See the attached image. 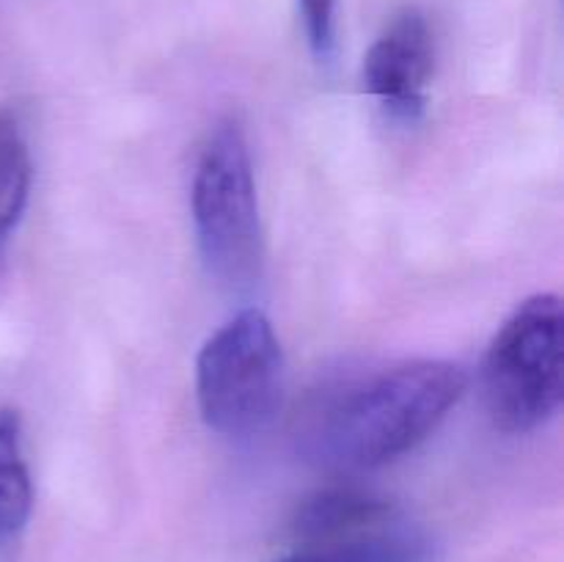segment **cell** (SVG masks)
Instances as JSON below:
<instances>
[{"label": "cell", "mask_w": 564, "mask_h": 562, "mask_svg": "<svg viewBox=\"0 0 564 562\" xmlns=\"http://www.w3.org/2000/svg\"><path fill=\"white\" fill-rule=\"evenodd\" d=\"M468 389L460 364L416 358L330 391L312 413L306 452L328 466L364 472L416 450Z\"/></svg>", "instance_id": "6da1fadb"}, {"label": "cell", "mask_w": 564, "mask_h": 562, "mask_svg": "<svg viewBox=\"0 0 564 562\" xmlns=\"http://www.w3.org/2000/svg\"><path fill=\"white\" fill-rule=\"evenodd\" d=\"M193 226L209 273L251 287L262 273V220L248 138L235 116L209 130L193 174Z\"/></svg>", "instance_id": "7a4b0ae2"}, {"label": "cell", "mask_w": 564, "mask_h": 562, "mask_svg": "<svg viewBox=\"0 0 564 562\" xmlns=\"http://www.w3.org/2000/svg\"><path fill=\"white\" fill-rule=\"evenodd\" d=\"M485 406L499 430L532 433L562 406L564 317L554 292L527 298L494 336L482 367Z\"/></svg>", "instance_id": "3957f363"}, {"label": "cell", "mask_w": 564, "mask_h": 562, "mask_svg": "<svg viewBox=\"0 0 564 562\" xmlns=\"http://www.w3.org/2000/svg\"><path fill=\"white\" fill-rule=\"evenodd\" d=\"M284 391V353L273 323L246 309L220 325L196 358L202 419L229 439L257 435L273 422Z\"/></svg>", "instance_id": "277c9868"}, {"label": "cell", "mask_w": 564, "mask_h": 562, "mask_svg": "<svg viewBox=\"0 0 564 562\" xmlns=\"http://www.w3.org/2000/svg\"><path fill=\"white\" fill-rule=\"evenodd\" d=\"M435 42L424 14L408 9L394 17L364 58V86L394 119L416 121L427 105Z\"/></svg>", "instance_id": "5b68a950"}, {"label": "cell", "mask_w": 564, "mask_h": 562, "mask_svg": "<svg viewBox=\"0 0 564 562\" xmlns=\"http://www.w3.org/2000/svg\"><path fill=\"white\" fill-rule=\"evenodd\" d=\"M394 521V505L375 490L358 485H328L297 501L290 529L308 545L375 532Z\"/></svg>", "instance_id": "8992f818"}, {"label": "cell", "mask_w": 564, "mask_h": 562, "mask_svg": "<svg viewBox=\"0 0 564 562\" xmlns=\"http://www.w3.org/2000/svg\"><path fill=\"white\" fill-rule=\"evenodd\" d=\"M435 556H438V543L427 532L389 523L352 538L308 543L306 549L292 551L273 562H435Z\"/></svg>", "instance_id": "52a82bcc"}, {"label": "cell", "mask_w": 564, "mask_h": 562, "mask_svg": "<svg viewBox=\"0 0 564 562\" xmlns=\"http://www.w3.org/2000/svg\"><path fill=\"white\" fill-rule=\"evenodd\" d=\"M33 512V483L22 457V422L14 408H0V543L20 538Z\"/></svg>", "instance_id": "ba28073f"}, {"label": "cell", "mask_w": 564, "mask_h": 562, "mask_svg": "<svg viewBox=\"0 0 564 562\" xmlns=\"http://www.w3.org/2000/svg\"><path fill=\"white\" fill-rule=\"evenodd\" d=\"M33 165L20 121L9 110H0V253L25 215L31 196Z\"/></svg>", "instance_id": "9c48e42d"}, {"label": "cell", "mask_w": 564, "mask_h": 562, "mask_svg": "<svg viewBox=\"0 0 564 562\" xmlns=\"http://www.w3.org/2000/svg\"><path fill=\"white\" fill-rule=\"evenodd\" d=\"M308 47L317 58H328L336 44V0H297Z\"/></svg>", "instance_id": "30bf717a"}]
</instances>
